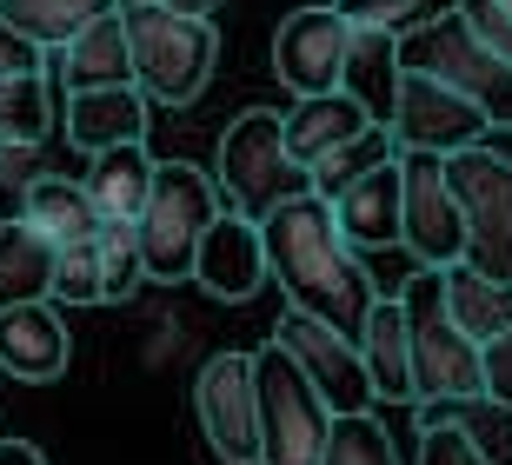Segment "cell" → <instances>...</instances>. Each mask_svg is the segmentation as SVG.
<instances>
[{"instance_id":"obj_22","label":"cell","mask_w":512,"mask_h":465,"mask_svg":"<svg viewBox=\"0 0 512 465\" xmlns=\"http://www.w3.org/2000/svg\"><path fill=\"white\" fill-rule=\"evenodd\" d=\"M147 180H153L147 140H120V147L87 153V173H80V186H87L100 220H133L140 200H147Z\"/></svg>"},{"instance_id":"obj_5","label":"cell","mask_w":512,"mask_h":465,"mask_svg":"<svg viewBox=\"0 0 512 465\" xmlns=\"http://www.w3.org/2000/svg\"><path fill=\"white\" fill-rule=\"evenodd\" d=\"M393 299H399V313H406V372H413V399H459V392H479V339H466L453 326L439 266H419Z\"/></svg>"},{"instance_id":"obj_26","label":"cell","mask_w":512,"mask_h":465,"mask_svg":"<svg viewBox=\"0 0 512 465\" xmlns=\"http://www.w3.org/2000/svg\"><path fill=\"white\" fill-rule=\"evenodd\" d=\"M54 240H40L27 220L0 226V306H20V299H47L54 286Z\"/></svg>"},{"instance_id":"obj_12","label":"cell","mask_w":512,"mask_h":465,"mask_svg":"<svg viewBox=\"0 0 512 465\" xmlns=\"http://www.w3.org/2000/svg\"><path fill=\"white\" fill-rule=\"evenodd\" d=\"M193 406L213 459L253 465L260 459V392H253V353H213L193 379Z\"/></svg>"},{"instance_id":"obj_8","label":"cell","mask_w":512,"mask_h":465,"mask_svg":"<svg viewBox=\"0 0 512 465\" xmlns=\"http://www.w3.org/2000/svg\"><path fill=\"white\" fill-rule=\"evenodd\" d=\"M253 392H260V459L253 465H320L333 412L273 339L253 353Z\"/></svg>"},{"instance_id":"obj_32","label":"cell","mask_w":512,"mask_h":465,"mask_svg":"<svg viewBox=\"0 0 512 465\" xmlns=\"http://www.w3.org/2000/svg\"><path fill=\"white\" fill-rule=\"evenodd\" d=\"M340 7V20L346 27H380V34H413L419 20H433V14H446L453 0H333Z\"/></svg>"},{"instance_id":"obj_3","label":"cell","mask_w":512,"mask_h":465,"mask_svg":"<svg viewBox=\"0 0 512 465\" xmlns=\"http://www.w3.org/2000/svg\"><path fill=\"white\" fill-rule=\"evenodd\" d=\"M220 186H213V173L187 167V160H153V180H147V200H140V213H133V240H140V266H147V279H187L193 266V246H200V233H207V220L220 213Z\"/></svg>"},{"instance_id":"obj_36","label":"cell","mask_w":512,"mask_h":465,"mask_svg":"<svg viewBox=\"0 0 512 465\" xmlns=\"http://www.w3.org/2000/svg\"><path fill=\"white\" fill-rule=\"evenodd\" d=\"M479 392H493L512 406V326L493 339H479Z\"/></svg>"},{"instance_id":"obj_24","label":"cell","mask_w":512,"mask_h":465,"mask_svg":"<svg viewBox=\"0 0 512 465\" xmlns=\"http://www.w3.org/2000/svg\"><path fill=\"white\" fill-rule=\"evenodd\" d=\"M439 286H446V313H453V326L466 339H493L512 326V286L506 279H486L479 266L453 260V266H439Z\"/></svg>"},{"instance_id":"obj_31","label":"cell","mask_w":512,"mask_h":465,"mask_svg":"<svg viewBox=\"0 0 512 465\" xmlns=\"http://www.w3.org/2000/svg\"><path fill=\"white\" fill-rule=\"evenodd\" d=\"M94 253H100V299H133L140 286H147V266H140L133 220H100Z\"/></svg>"},{"instance_id":"obj_19","label":"cell","mask_w":512,"mask_h":465,"mask_svg":"<svg viewBox=\"0 0 512 465\" xmlns=\"http://www.w3.org/2000/svg\"><path fill=\"white\" fill-rule=\"evenodd\" d=\"M360 127H373V120H366V107L346 87L293 93V113H280V140H286V153H293L300 167H313L320 153H333L340 140H353Z\"/></svg>"},{"instance_id":"obj_14","label":"cell","mask_w":512,"mask_h":465,"mask_svg":"<svg viewBox=\"0 0 512 465\" xmlns=\"http://www.w3.org/2000/svg\"><path fill=\"white\" fill-rule=\"evenodd\" d=\"M340 60H346V20L340 7H293L273 34V74L293 93H326L340 87Z\"/></svg>"},{"instance_id":"obj_21","label":"cell","mask_w":512,"mask_h":465,"mask_svg":"<svg viewBox=\"0 0 512 465\" xmlns=\"http://www.w3.org/2000/svg\"><path fill=\"white\" fill-rule=\"evenodd\" d=\"M20 220L54 246H80V240L100 233V213H94V200H87V186L67 180V173H40V180L20 186Z\"/></svg>"},{"instance_id":"obj_10","label":"cell","mask_w":512,"mask_h":465,"mask_svg":"<svg viewBox=\"0 0 512 465\" xmlns=\"http://www.w3.org/2000/svg\"><path fill=\"white\" fill-rule=\"evenodd\" d=\"M399 246L419 266H453L466 253L459 200H453V186H446L439 153H399Z\"/></svg>"},{"instance_id":"obj_2","label":"cell","mask_w":512,"mask_h":465,"mask_svg":"<svg viewBox=\"0 0 512 465\" xmlns=\"http://www.w3.org/2000/svg\"><path fill=\"white\" fill-rule=\"evenodd\" d=\"M120 27H127V60L133 87L160 100V107H187L200 100L220 67V27L193 14H173L160 0H120Z\"/></svg>"},{"instance_id":"obj_4","label":"cell","mask_w":512,"mask_h":465,"mask_svg":"<svg viewBox=\"0 0 512 465\" xmlns=\"http://www.w3.org/2000/svg\"><path fill=\"white\" fill-rule=\"evenodd\" d=\"M399 67H419V74L446 80L453 93H466V100L486 113V127L512 133V67L466 27L459 7L419 20L413 34H399Z\"/></svg>"},{"instance_id":"obj_17","label":"cell","mask_w":512,"mask_h":465,"mask_svg":"<svg viewBox=\"0 0 512 465\" xmlns=\"http://www.w3.org/2000/svg\"><path fill=\"white\" fill-rule=\"evenodd\" d=\"M47 80H60L67 93H80V87H120V80H133L120 7H114V14H100V20H87V27H80V34H67L60 47H47Z\"/></svg>"},{"instance_id":"obj_28","label":"cell","mask_w":512,"mask_h":465,"mask_svg":"<svg viewBox=\"0 0 512 465\" xmlns=\"http://www.w3.org/2000/svg\"><path fill=\"white\" fill-rule=\"evenodd\" d=\"M47 133H54V80H47V67L7 74L0 80V140L47 147Z\"/></svg>"},{"instance_id":"obj_37","label":"cell","mask_w":512,"mask_h":465,"mask_svg":"<svg viewBox=\"0 0 512 465\" xmlns=\"http://www.w3.org/2000/svg\"><path fill=\"white\" fill-rule=\"evenodd\" d=\"M34 67H47V54H40L27 34H14V27L0 20V80H7V74H34Z\"/></svg>"},{"instance_id":"obj_38","label":"cell","mask_w":512,"mask_h":465,"mask_svg":"<svg viewBox=\"0 0 512 465\" xmlns=\"http://www.w3.org/2000/svg\"><path fill=\"white\" fill-rule=\"evenodd\" d=\"M40 147H20V140H0V186H27V180H40Z\"/></svg>"},{"instance_id":"obj_30","label":"cell","mask_w":512,"mask_h":465,"mask_svg":"<svg viewBox=\"0 0 512 465\" xmlns=\"http://www.w3.org/2000/svg\"><path fill=\"white\" fill-rule=\"evenodd\" d=\"M320 465H399V446L386 439V426L373 419V406L366 412H333Z\"/></svg>"},{"instance_id":"obj_35","label":"cell","mask_w":512,"mask_h":465,"mask_svg":"<svg viewBox=\"0 0 512 465\" xmlns=\"http://www.w3.org/2000/svg\"><path fill=\"white\" fill-rule=\"evenodd\" d=\"M453 7L466 14V27H473V34L512 67V14H506V7H499V0H453Z\"/></svg>"},{"instance_id":"obj_25","label":"cell","mask_w":512,"mask_h":465,"mask_svg":"<svg viewBox=\"0 0 512 465\" xmlns=\"http://www.w3.org/2000/svg\"><path fill=\"white\" fill-rule=\"evenodd\" d=\"M419 419H446L473 439V452L486 465H512V406L493 392H459V399H413Z\"/></svg>"},{"instance_id":"obj_39","label":"cell","mask_w":512,"mask_h":465,"mask_svg":"<svg viewBox=\"0 0 512 465\" xmlns=\"http://www.w3.org/2000/svg\"><path fill=\"white\" fill-rule=\"evenodd\" d=\"M0 465H47L27 439H0Z\"/></svg>"},{"instance_id":"obj_16","label":"cell","mask_w":512,"mask_h":465,"mask_svg":"<svg viewBox=\"0 0 512 465\" xmlns=\"http://www.w3.org/2000/svg\"><path fill=\"white\" fill-rule=\"evenodd\" d=\"M333 226L353 253H380V246H399V153L366 167L360 180H346L333 193Z\"/></svg>"},{"instance_id":"obj_27","label":"cell","mask_w":512,"mask_h":465,"mask_svg":"<svg viewBox=\"0 0 512 465\" xmlns=\"http://www.w3.org/2000/svg\"><path fill=\"white\" fill-rule=\"evenodd\" d=\"M114 7H120V0H0V20L47 54V47H60L67 34H80L87 20L114 14Z\"/></svg>"},{"instance_id":"obj_18","label":"cell","mask_w":512,"mask_h":465,"mask_svg":"<svg viewBox=\"0 0 512 465\" xmlns=\"http://www.w3.org/2000/svg\"><path fill=\"white\" fill-rule=\"evenodd\" d=\"M67 140L80 153L120 147V140H147V93L133 87V80L67 93Z\"/></svg>"},{"instance_id":"obj_40","label":"cell","mask_w":512,"mask_h":465,"mask_svg":"<svg viewBox=\"0 0 512 465\" xmlns=\"http://www.w3.org/2000/svg\"><path fill=\"white\" fill-rule=\"evenodd\" d=\"M160 7H173V14H193V20H213L227 0H160Z\"/></svg>"},{"instance_id":"obj_6","label":"cell","mask_w":512,"mask_h":465,"mask_svg":"<svg viewBox=\"0 0 512 465\" xmlns=\"http://www.w3.org/2000/svg\"><path fill=\"white\" fill-rule=\"evenodd\" d=\"M213 186H220V200H227L233 213H247V220H266L280 200L306 193V167L286 153V140H280V113L247 107L227 133H220Z\"/></svg>"},{"instance_id":"obj_20","label":"cell","mask_w":512,"mask_h":465,"mask_svg":"<svg viewBox=\"0 0 512 465\" xmlns=\"http://www.w3.org/2000/svg\"><path fill=\"white\" fill-rule=\"evenodd\" d=\"M353 346H360V366H366V379H373V399L413 406V372H406V313H399L393 293H373V306H366Z\"/></svg>"},{"instance_id":"obj_1","label":"cell","mask_w":512,"mask_h":465,"mask_svg":"<svg viewBox=\"0 0 512 465\" xmlns=\"http://www.w3.org/2000/svg\"><path fill=\"white\" fill-rule=\"evenodd\" d=\"M260 246H266V273L280 279V293L293 313L326 319L333 333H360L366 306H373V279H366L360 253L340 240L333 226V206L313 200V193H293L260 220Z\"/></svg>"},{"instance_id":"obj_23","label":"cell","mask_w":512,"mask_h":465,"mask_svg":"<svg viewBox=\"0 0 512 465\" xmlns=\"http://www.w3.org/2000/svg\"><path fill=\"white\" fill-rule=\"evenodd\" d=\"M340 87L366 107V120L393 113V87H399V40L380 27H346V60H340Z\"/></svg>"},{"instance_id":"obj_11","label":"cell","mask_w":512,"mask_h":465,"mask_svg":"<svg viewBox=\"0 0 512 465\" xmlns=\"http://www.w3.org/2000/svg\"><path fill=\"white\" fill-rule=\"evenodd\" d=\"M273 346L306 372V386L326 399V412H366L373 406V379H366V366H360V346L346 333H333L326 319L286 306L280 326H273Z\"/></svg>"},{"instance_id":"obj_33","label":"cell","mask_w":512,"mask_h":465,"mask_svg":"<svg viewBox=\"0 0 512 465\" xmlns=\"http://www.w3.org/2000/svg\"><path fill=\"white\" fill-rule=\"evenodd\" d=\"M47 299H67V306H100V253H94V240L60 246V253H54V286H47Z\"/></svg>"},{"instance_id":"obj_34","label":"cell","mask_w":512,"mask_h":465,"mask_svg":"<svg viewBox=\"0 0 512 465\" xmlns=\"http://www.w3.org/2000/svg\"><path fill=\"white\" fill-rule=\"evenodd\" d=\"M413 465H486L473 452V439L459 426H446V419H419V459Z\"/></svg>"},{"instance_id":"obj_7","label":"cell","mask_w":512,"mask_h":465,"mask_svg":"<svg viewBox=\"0 0 512 465\" xmlns=\"http://www.w3.org/2000/svg\"><path fill=\"white\" fill-rule=\"evenodd\" d=\"M439 167H446V186L459 200V226H466L459 260L512 286V160L486 153V140H479V147L439 153Z\"/></svg>"},{"instance_id":"obj_29","label":"cell","mask_w":512,"mask_h":465,"mask_svg":"<svg viewBox=\"0 0 512 465\" xmlns=\"http://www.w3.org/2000/svg\"><path fill=\"white\" fill-rule=\"evenodd\" d=\"M393 153H399L393 127H380V120H373V127H360L353 140H340L333 153H320V160L306 167V193H313V200H333L346 180H360L366 167H380V160H393Z\"/></svg>"},{"instance_id":"obj_9","label":"cell","mask_w":512,"mask_h":465,"mask_svg":"<svg viewBox=\"0 0 512 465\" xmlns=\"http://www.w3.org/2000/svg\"><path fill=\"white\" fill-rule=\"evenodd\" d=\"M399 153H459V147H479L486 140V113L453 93L446 80L419 74V67H399V87H393V113H386Z\"/></svg>"},{"instance_id":"obj_15","label":"cell","mask_w":512,"mask_h":465,"mask_svg":"<svg viewBox=\"0 0 512 465\" xmlns=\"http://www.w3.org/2000/svg\"><path fill=\"white\" fill-rule=\"evenodd\" d=\"M74 359V339L60 326L54 299H20V306H0V372L14 379H60Z\"/></svg>"},{"instance_id":"obj_13","label":"cell","mask_w":512,"mask_h":465,"mask_svg":"<svg viewBox=\"0 0 512 465\" xmlns=\"http://www.w3.org/2000/svg\"><path fill=\"white\" fill-rule=\"evenodd\" d=\"M193 286H207L213 299H247L266 286V246H260V220L220 206L193 246V266H187Z\"/></svg>"}]
</instances>
